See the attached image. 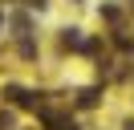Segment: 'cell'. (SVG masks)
<instances>
[{
	"instance_id": "1",
	"label": "cell",
	"mask_w": 134,
	"mask_h": 130,
	"mask_svg": "<svg viewBox=\"0 0 134 130\" xmlns=\"http://www.w3.org/2000/svg\"><path fill=\"white\" fill-rule=\"evenodd\" d=\"M61 45H65V49H81V37H77V29H65V37H61Z\"/></svg>"
}]
</instances>
